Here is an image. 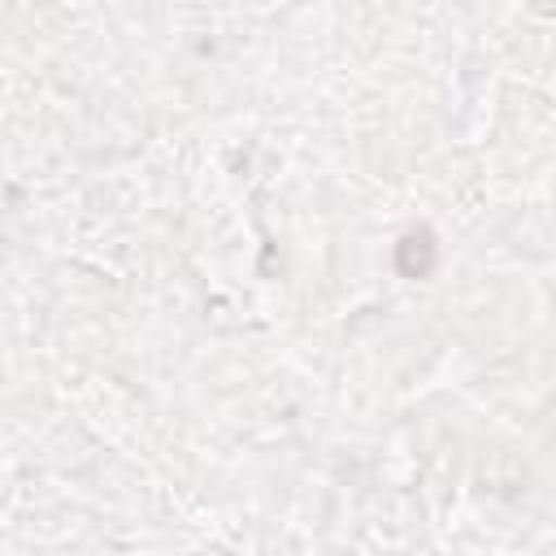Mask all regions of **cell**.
Wrapping results in <instances>:
<instances>
[{
    "instance_id": "1",
    "label": "cell",
    "mask_w": 556,
    "mask_h": 556,
    "mask_svg": "<svg viewBox=\"0 0 556 556\" xmlns=\"http://www.w3.org/2000/svg\"><path fill=\"white\" fill-rule=\"evenodd\" d=\"M430 265H434V239H430V230L404 235V243H400V269L408 278H421Z\"/></svg>"
}]
</instances>
